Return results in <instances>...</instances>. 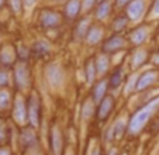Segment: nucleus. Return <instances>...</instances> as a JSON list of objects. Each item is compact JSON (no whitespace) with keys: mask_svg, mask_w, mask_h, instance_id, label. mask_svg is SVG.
I'll return each mask as SVG.
<instances>
[{"mask_svg":"<svg viewBox=\"0 0 159 155\" xmlns=\"http://www.w3.org/2000/svg\"><path fill=\"white\" fill-rule=\"evenodd\" d=\"M145 12V0H132L127 6V16L131 20H139Z\"/></svg>","mask_w":159,"mask_h":155,"instance_id":"20e7f679","label":"nucleus"},{"mask_svg":"<svg viewBox=\"0 0 159 155\" xmlns=\"http://www.w3.org/2000/svg\"><path fill=\"white\" fill-rule=\"evenodd\" d=\"M80 10H82L80 0H69L65 6V14L68 18H75L80 13Z\"/></svg>","mask_w":159,"mask_h":155,"instance_id":"f8f14e48","label":"nucleus"},{"mask_svg":"<svg viewBox=\"0 0 159 155\" xmlns=\"http://www.w3.org/2000/svg\"><path fill=\"white\" fill-rule=\"evenodd\" d=\"M4 138V128H3V125H0V141Z\"/></svg>","mask_w":159,"mask_h":155,"instance_id":"c9c22d12","label":"nucleus"},{"mask_svg":"<svg viewBox=\"0 0 159 155\" xmlns=\"http://www.w3.org/2000/svg\"><path fill=\"white\" fill-rule=\"evenodd\" d=\"M4 3V0H0V7H2V4Z\"/></svg>","mask_w":159,"mask_h":155,"instance_id":"58836bf2","label":"nucleus"},{"mask_svg":"<svg viewBox=\"0 0 159 155\" xmlns=\"http://www.w3.org/2000/svg\"><path fill=\"white\" fill-rule=\"evenodd\" d=\"M13 116H14L16 121L23 123L27 119V105L21 97L16 99L14 101V110H13Z\"/></svg>","mask_w":159,"mask_h":155,"instance_id":"1a4fd4ad","label":"nucleus"},{"mask_svg":"<svg viewBox=\"0 0 159 155\" xmlns=\"http://www.w3.org/2000/svg\"><path fill=\"white\" fill-rule=\"evenodd\" d=\"M111 155H114V152H111Z\"/></svg>","mask_w":159,"mask_h":155,"instance_id":"a19ab883","label":"nucleus"},{"mask_svg":"<svg viewBox=\"0 0 159 155\" xmlns=\"http://www.w3.org/2000/svg\"><path fill=\"white\" fill-rule=\"evenodd\" d=\"M132 0H117V6L118 7H123V6H125V4H129Z\"/></svg>","mask_w":159,"mask_h":155,"instance_id":"2f4dec72","label":"nucleus"},{"mask_svg":"<svg viewBox=\"0 0 159 155\" xmlns=\"http://www.w3.org/2000/svg\"><path fill=\"white\" fill-rule=\"evenodd\" d=\"M108 87V82L107 81H102L93 87V99L96 103H100L103 99L106 97V92Z\"/></svg>","mask_w":159,"mask_h":155,"instance_id":"ddd939ff","label":"nucleus"},{"mask_svg":"<svg viewBox=\"0 0 159 155\" xmlns=\"http://www.w3.org/2000/svg\"><path fill=\"white\" fill-rule=\"evenodd\" d=\"M10 105V95L6 90H0V109H7Z\"/></svg>","mask_w":159,"mask_h":155,"instance_id":"393cba45","label":"nucleus"},{"mask_svg":"<svg viewBox=\"0 0 159 155\" xmlns=\"http://www.w3.org/2000/svg\"><path fill=\"white\" fill-rule=\"evenodd\" d=\"M103 38V30L100 27H90L89 33L86 35V40L89 44H97L99 41H102Z\"/></svg>","mask_w":159,"mask_h":155,"instance_id":"2eb2a0df","label":"nucleus"},{"mask_svg":"<svg viewBox=\"0 0 159 155\" xmlns=\"http://www.w3.org/2000/svg\"><path fill=\"white\" fill-rule=\"evenodd\" d=\"M93 155H100V151H99V149H96V151L93 152Z\"/></svg>","mask_w":159,"mask_h":155,"instance_id":"e433bc0d","label":"nucleus"},{"mask_svg":"<svg viewBox=\"0 0 159 155\" xmlns=\"http://www.w3.org/2000/svg\"><path fill=\"white\" fill-rule=\"evenodd\" d=\"M110 12H111V2L110 0H104V2H102V3L99 4V7H97L96 17L99 18V20H103V18H106L110 14Z\"/></svg>","mask_w":159,"mask_h":155,"instance_id":"a211bd4d","label":"nucleus"},{"mask_svg":"<svg viewBox=\"0 0 159 155\" xmlns=\"http://www.w3.org/2000/svg\"><path fill=\"white\" fill-rule=\"evenodd\" d=\"M158 106H159V99H156V100L148 103V105L145 106V107H142L141 110L137 111V113L134 114V117L131 119V121H129L128 131L132 133V134L138 133L139 130H141V128L145 125V123L151 119L152 113L155 111V109L158 107Z\"/></svg>","mask_w":159,"mask_h":155,"instance_id":"f257e3e1","label":"nucleus"},{"mask_svg":"<svg viewBox=\"0 0 159 155\" xmlns=\"http://www.w3.org/2000/svg\"><path fill=\"white\" fill-rule=\"evenodd\" d=\"M7 82H9V75H7V72L3 71V69H0V87L6 86Z\"/></svg>","mask_w":159,"mask_h":155,"instance_id":"cd10ccee","label":"nucleus"},{"mask_svg":"<svg viewBox=\"0 0 159 155\" xmlns=\"http://www.w3.org/2000/svg\"><path fill=\"white\" fill-rule=\"evenodd\" d=\"M0 155H10L9 149H7V148H2V149H0Z\"/></svg>","mask_w":159,"mask_h":155,"instance_id":"f704fd0d","label":"nucleus"},{"mask_svg":"<svg viewBox=\"0 0 159 155\" xmlns=\"http://www.w3.org/2000/svg\"><path fill=\"white\" fill-rule=\"evenodd\" d=\"M92 116V103L87 101L86 105H84V109H83V117L84 119H89Z\"/></svg>","mask_w":159,"mask_h":155,"instance_id":"7c9ffc66","label":"nucleus"},{"mask_svg":"<svg viewBox=\"0 0 159 155\" xmlns=\"http://www.w3.org/2000/svg\"><path fill=\"white\" fill-rule=\"evenodd\" d=\"M127 26V17H117L114 20V23H113V30L114 31H121L124 30V27Z\"/></svg>","mask_w":159,"mask_h":155,"instance_id":"a878e982","label":"nucleus"},{"mask_svg":"<svg viewBox=\"0 0 159 155\" xmlns=\"http://www.w3.org/2000/svg\"><path fill=\"white\" fill-rule=\"evenodd\" d=\"M156 78H158V72H156V71L145 72V73L141 75V78L138 79V82H137V87H135V89L138 90V92H139V90L147 89L148 86H151V85L156 81Z\"/></svg>","mask_w":159,"mask_h":155,"instance_id":"6e6552de","label":"nucleus"},{"mask_svg":"<svg viewBox=\"0 0 159 155\" xmlns=\"http://www.w3.org/2000/svg\"><path fill=\"white\" fill-rule=\"evenodd\" d=\"M153 13L155 14H159V0L155 2V6H153Z\"/></svg>","mask_w":159,"mask_h":155,"instance_id":"473e14b6","label":"nucleus"},{"mask_svg":"<svg viewBox=\"0 0 159 155\" xmlns=\"http://www.w3.org/2000/svg\"><path fill=\"white\" fill-rule=\"evenodd\" d=\"M96 75H97V71H96L94 61H89L87 65H86V79H87V82H89V83H93Z\"/></svg>","mask_w":159,"mask_h":155,"instance_id":"412c9836","label":"nucleus"},{"mask_svg":"<svg viewBox=\"0 0 159 155\" xmlns=\"http://www.w3.org/2000/svg\"><path fill=\"white\" fill-rule=\"evenodd\" d=\"M147 37H148V30L145 27H139L131 34V42L134 45H141L147 40Z\"/></svg>","mask_w":159,"mask_h":155,"instance_id":"4468645a","label":"nucleus"},{"mask_svg":"<svg viewBox=\"0 0 159 155\" xmlns=\"http://www.w3.org/2000/svg\"><path fill=\"white\" fill-rule=\"evenodd\" d=\"M0 63H2V62H0Z\"/></svg>","mask_w":159,"mask_h":155,"instance_id":"79ce46f5","label":"nucleus"},{"mask_svg":"<svg viewBox=\"0 0 159 155\" xmlns=\"http://www.w3.org/2000/svg\"><path fill=\"white\" fill-rule=\"evenodd\" d=\"M96 2L97 0H83V2H82V10H83V12H87L89 9L93 7V4L96 3Z\"/></svg>","mask_w":159,"mask_h":155,"instance_id":"c756f323","label":"nucleus"},{"mask_svg":"<svg viewBox=\"0 0 159 155\" xmlns=\"http://www.w3.org/2000/svg\"><path fill=\"white\" fill-rule=\"evenodd\" d=\"M155 62H156V63H159V55H158V57L155 58Z\"/></svg>","mask_w":159,"mask_h":155,"instance_id":"4c0bfd02","label":"nucleus"},{"mask_svg":"<svg viewBox=\"0 0 159 155\" xmlns=\"http://www.w3.org/2000/svg\"><path fill=\"white\" fill-rule=\"evenodd\" d=\"M39 21H41V26L45 28H55L58 27L61 23H62V18L58 13L52 12V10H44L39 16Z\"/></svg>","mask_w":159,"mask_h":155,"instance_id":"7ed1b4c3","label":"nucleus"},{"mask_svg":"<svg viewBox=\"0 0 159 155\" xmlns=\"http://www.w3.org/2000/svg\"><path fill=\"white\" fill-rule=\"evenodd\" d=\"M123 131H124L123 123H117V124L113 127V133H114L116 137H120V135H123Z\"/></svg>","mask_w":159,"mask_h":155,"instance_id":"c85d7f7f","label":"nucleus"},{"mask_svg":"<svg viewBox=\"0 0 159 155\" xmlns=\"http://www.w3.org/2000/svg\"><path fill=\"white\" fill-rule=\"evenodd\" d=\"M47 76L54 86H59L63 81V71L61 69L59 65H51L47 69Z\"/></svg>","mask_w":159,"mask_h":155,"instance_id":"0eeeda50","label":"nucleus"},{"mask_svg":"<svg viewBox=\"0 0 159 155\" xmlns=\"http://www.w3.org/2000/svg\"><path fill=\"white\" fill-rule=\"evenodd\" d=\"M145 59H147V51H137L134 58H132V65L135 68H138L145 62Z\"/></svg>","mask_w":159,"mask_h":155,"instance_id":"b1692460","label":"nucleus"},{"mask_svg":"<svg viewBox=\"0 0 159 155\" xmlns=\"http://www.w3.org/2000/svg\"><path fill=\"white\" fill-rule=\"evenodd\" d=\"M27 120L33 127H38V124H39V100L35 95L31 96L27 103Z\"/></svg>","mask_w":159,"mask_h":155,"instance_id":"f03ea898","label":"nucleus"},{"mask_svg":"<svg viewBox=\"0 0 159 155\" xmlns=\"http://www.w3.org/2000/svg\"><path fill=\"white\" fill-rule=\"evenodd\" d=\"M23 2H24V4H25V6H28V7H30V6H33V4L35 3L37 0H23Z\"/></svg>","mask_w":159,"mask_h":155,"instance_id":"72a5a7b5","label":"nucleus"},{"mask_svg":"<svg viewBox=\"0 0 159 155\" xmlns=\"http://www.w3.org/2000/svg\"><path fill=\"white\" fill-rule=\"evenodd\" d=\"M49 49H51V45H49L48 42H45V41H37L35 44H34V47H33V54L41 57V55L48 54Z\"/></svg>","mask_w":159,"mask_h":155,"instance_id":"6ab92c4d","label":"nucleus"},{"mask_svg":"<svg viewBox=\"0 0 159 155\" xmlns=\"http://www.w3.org/2000/svg\"><path fill=\"white\" fill-rule=\"evenodd\" d=\"M114 107V99L111 96H106L102 101L99 103V109H97V119L99 120H106L108 114L111 113Z\"/></svg>","mask_w":159,"mask_h":155,"instance_id":"423d86ee","label":"nucleus"},{"mask_svg":"<svg viewBox=\"0 0 159 155\" xmlns=\"http://www.w3.org/2000/svg\"><path fill=\"white\" fill-rule=\"evenodd\" d=\"M35 134H34V131H31V130H25L23 134H21V143L24 144V145H33V144H35Z\"/></svg>","mask_w":159,"mask_h":155,"instance_id":"5701e85b","label":"nucleus"},{"mask_svg":"<svg viewBox=\"0 0 159 155\" xmlns=\"http://www.w3.org/2000/svg\"><path fill=\"white\" fill-rule=\"evenodd\" d=\"M14 73H16V83L20 87H25L30 83V72H28V68L24 62L18 63L16 66Z\"/></svg>","mask_w":159,"mask_h":155,"instance_id":"39448f33","label":"nucleus"},{"mask_svg":"<svg viewBox=\"0 0 159 155\" xmlns=\"http://www.w3.org/2000/svg\"><path fill=\"white\" fill-rule=\"evenodd\" d=\"M14 61V54H13V49L10 51V48H4L3 52L0 54V62L3 65H10V63Z\"/></svg>","mask_w":159,"mask_h":155,"instance_id":"4be33fe9","label":"nucleus"},{"mask_svg":"<svg viewBox=\"0 0 159 155\" xmlns=\"http://www.w3.org/2000/svg\"><path fill=\"white\" fill-rule=\"evenodd\" d=\"M121 81H123V69H117V71L114 72V73L111 75L110 81H108V86L113 87V89H116V87L120 86Z\"/></svg>","mask_w":159,"mask_h":155,"instance_id":"aec40b11","label":"nucleus"},{"mask_svg":"<svg viewBox=\"0 0 159 155\" xmlns=\"http://www.w3.org/2000/svg\"><path fill=\"white\" fill-rule=\"evenodd\" d=\"M108 57L106 54L103 55H99L94 61V65H96V71H97V75H104L108 69Z\"/></svg>","mask_w":159,"mask_h":155,"instance_id":"dca6fc26","label":"nucleus"},{"mask_svg":"<svg viewBox=\"0 0 159 155\" xmlns=\"http://www.w3.org/2000/svg\"><path fill=\"white\" fill-rule=\"evenodd\" d=\"M124 44H125V40L120 35H116V37H111L108 41H106L103 49H104V52H114L117 49H121L124 47Z\"/></svg>","mask_w":159,"mask_h":155,"instance_id":"9d476101","label":"nucleus"},{"mask_svg":"<svg viewBox=\"0 0 159 155\" xmlns=\"http://www.w3.org/2000/svg\"><path fill=\"white\" fill-rule=\"evenodd\" d=\"M97 2H100V3H102V2H104V0H97Z\"/></svg>","mask_w":159,"mask_h":155,"instance_id":"ea45409f","label":"nucleus"},{"mask_svg":"<svg viewBox=\"0 0 159 155\" xmlns=\"http://www.w3.org/2000/svg\"><path fill=\"white\" fill-rule=\"evenodd\" d=\"M10 6L14 10V13H20L23 7V0H10Z\"/></svg>","mask_w":159,"mask_h":155,"instance_id":"bb28decb","label":"nucleus"},{"mask_svg":"<svg viewBox=\"0 0 159 155\" xmlns=\"http://www.w3.org/2000/svg\"><path fill=\"white\" fill-rule=\"evenodd\" d=\"M89 28H90V23L87 18L82 20L80 23L76 26V30H75V37L78 40H82V38H86L87 33H89Z\"/></svg>","mask_w":159,"mask_h":155,"instance_id":"f3484780","label":"nucleus"},{"mask_svg":"<svg viewBox=\"0 0 159 155\" xmlns=\"http://www.w3.org/2000/svg\"><path fill=\"white\" fill-rule=\"evenodd\" d=\"M51 144H52L54 154L55 155H61V152H62V135H61V131H59V128H58V127L52 128Z\"/></svg>","mask_w":159,"mask_h":155,"instance_id":"9b49d317","label":"nucleus"}]
</instances>
